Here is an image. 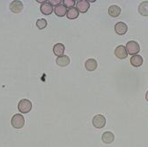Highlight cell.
<instances>
[{
    "label": "cell",
    "instance_id": "obj_12",
    "mask_svg": "<svg viewBox=\"0 0 148 147\" xmlns=\"http://www.w3.org/2000/svg\"><path fill=\"white\" fill-rule=\"evenodd\" d=\"M41 12L44 15H50L53 12V7L49 2H44L41 5Z\"/></svg>",
    "mask_w": 148,
    "mask_h": 147
},
{
    "label": "cell",
    "instance_id": "obj_22",
    "mask_svg": "<svg viewBox=\"0 0 148 147\" xmlns=\"http://www.w3.org/2000/svg\"><path fill=\"white\" fill-rule=\"evenodd\" d=\"M145 99H146V101H148V91L146 92V94H145Z\"/></svg>",
    "mask_w": 148,
    "mask_h": 147
},
{
    "label": "cell",
    "instance_id": "obj_7",
    "mask_svg": "<svg viewBox=\"0 0 148 147\" xmlns=\"http://www.w3.org/2000/svg\"><path fill=\"white\" fill-rule=\"evenodd\" d=\"M115 31L117 34L123 35L128 31V26L123 22H117L115 25Z\"/></svg>",
    "mask_w": 148,
    "mask_h": 147
},
{
    "label": "cell",
    "instance_id": "obj_11",
    "mask_svg": "<svg viewBox=\"0 0 148 147\" xmlns=\"http://www.w3.org/2000/svg\"><path fill=\"white\" fill-rule=\"evenodd\" d=\"M101 139H102V142L105 144H111V143H113L115 140V135L112 132L107 131V132H104L102 134Z\"/></svg>",
    "mask_w": 148,
    "mask_h": 147
},
{
    "label": "cell",
    "instance_id": "obj_16",
    "mask_svg": "<svg viewBox=\"0 0 148 147\" xmlns=\"http://www.w3.org/2000/svg\"><path fill=\"white\" fill-rule=\"evenodd\" d=\"M57 64L60 67H66L70 64V58L67 56H61L57 58Z\"/></svg>",
    "mask_w": 148,
    "mask_h": 147
},
{
    "label": "cell",
    "instance_id": "obj_17",
    "mask_svg": "<svg viewBox=\"0 0 148 147\" xmlns=\"http://www.w3.org/2000/svg\"><path fill=\"white\" fill-rule=\"evenodd\" d=\"M138 12L145 17L148 16V1L142 2L138 6Z\"/></svg>",
    "mask_w": 148,
    "mask_h": 147
},
{
    "label": "cell",
    "instance_id": "obj_9",
    "mask_svg": "<svg viewBox=\"0 0 148 147\" xmlns=\"http://www.w3.org/2000/svg\"><path fill=\"white\" fill-rule=\"evenodd\" d=\"M97 66H98V64H97L96 60L94 58H89L85 63V67L88 71H92V70H96Z\"/></svg>",
    "mask_w": 148,
    "mask_h": 147
},
{
    "label": "cell",
    "instance_id": "obj_19",
    "mask_svg": "<svg viewBox=\"0 0 148 147\" xmlns=\"http://www.w3.org/2000/svg\"><path fill=\"white\" fill-rule=\"evenodd\" d=\"M47 21L45 19H40L36 21V27L39 29H43L47 27Z\"/></svg>",
    "mask_w": 148,
    "mask_h": 147
},
{
    "label": "cell",
    "instance_id": "obj_4",
    "mask_svg": "<svg viewBox=\"0 0 148 147\" xmlns=\"http://www.w3.org/2000/svg\"><path fill=\"white\" fill-rule=\"evenodd\" d=\"M92 125L96 129H102L106 125V118L102 115H95L92 117Z\"/></svg>",
    "mask_w": 148,
    "mask_h": 147
},
{
    "label": "cell",
    "instance_id": "obj_14",
    "mask_svg": "<svg viewBox=\"0 0 148 147\" xmlns=\"http://www.w3.org/2000/svg\"><path fill=\"white\" fill-rule=\"evenodd\" d=\"M66 15H67V18H68V19H70V20H75V19H77V18L79 17V10H78L77 8H75V7H71V8H70V9L67 11Z\"/></svg>",
    "mask_w": 148,
    "mask_h": 147
},
{
    "label": "cell",
    "instance_id": "obj_8",
    "mask_svg": "<svg viewBox=\"0 0 148 147\" xmlns=\"http://www.w3.org/2000/svg\"><path fill=\"white\" fill-rule=\"evenodd\" d=\"M90 7V5H89V2L88 1H86V0H80L77 3V9L79 10V12H82V13H85L88 11Z\"/></svg>",
    "mask_w": 148,
    "mask_h": 147
},
{
    "label": "cell",
    "instance_id": "obj_21",
    "mask_svg": "<svg viewBox=\"0 0 148 147\" xmlns=\"http://www.w3.org/2000/svg\"><path fill=\"white\" fill-rule=\"evenodd\" d=\"M49 3L51 5H59V4L61 3L60 0H50V1H49Z\"/></svg>",
    "mask_w": 148,
    "mask_h": 147
},
{
    "label": "cell",
    "instance_id": "obj_1",
    "mask_svg": "<svg viewBox=\"0 0 148 147\" xmlns=\"http://www.w3.org/2000/svg\"><path fill=\"white\" fill-rule=\"evenodd\" d=\"M18 109L22 114L29 113L32 109V102L27 99H22L18 104Z\"/></svg>",
    "mask_w": 148,
    "mask_h": 147
},
{
    "label": "cell",
    "instance_id": "obj_6",
    "mask_svg": "<svg viewBox=\"0 0 148 147\" xmlns=\"http://www.w3.org/2000/svg\"><path fill=\"white\" fill-rule=\"evenodd\" d=\"M115 56L119 59H124L128 57V52L126 48L123 45H119L115 49Z\"/></svg>",
    "mask_w": 148,
    "mask_h": 147
},
{
    "label": "cell",
    "instance_id": "obj_3",
    "mask_svg": "<svg viewBox=\"0 0 148 147\" xmlns=\"http://www.w3.org/2000/svg\"><path fill=\"white\" fill-rule=\"evenodd\" d=\"M125 48H126L128 54L132 55V56H134V55H138V53L140 52V47H139L138 43L135 41L128 42Z\"/></svg>",
    "mask_w": 148,
    "mask_h": 147
},
{
    "label": "cell",
    "instance_id": "obj_15",
    "mask_svg": "<svg viewBox=\"0 0 148 147\" xmlns=\"http://www.w3.org/2000/svg\"><path fill=\"white\" fill-rule=\"evenodd\" d=\"M131 64L134 67H139L143 64V58L139 55H134L131 58Z\"/></svg>",
    "mask_w": 148,
    "mask_h": 147
},
{
    "label": "cell",
    "instance_id": "obj_5",
    "mask_svg": "<svg viewBox=\"0 0 148 147\" xmlns=\"http://www.w3.org/2000/svg\"><path fill=\"white\" fill-rule=\"evenodd\" d=\"M9 8L13 13H21L23 11V4L21 1H12L10 4Z\"/></svg>",
    "mask_w": 148,
    "mask_h": 147
},
{
    "label": "cell",
    "instance_id": "obj_13",
    "mask_svg": "<svg viewBox=\"0 0 148 147\" xmlns=\"http://www.w3.org/2000/svg\"><path fill=\"white\" fill-rule=\"evenodd\" d=\"M120 13H121V8L118 5H113L109 6V8H108V14L111 17L116 18V17H118L120 15Z\"/></svg>",
    "mask_w": 148,
    "mask_h": 147
},
{
    "label": "cell",
    "instance_id": "obj_18",
    "mask_svg": "<svg viewBox=\"0 0 148 147\" xmlns=\"http://www.w3.org/2000/svg\"><path fill=\"white\" fill-rule=\"evenodd\" d=\"M55 13L58 17H64L67 13V9L64 5H59L55 8Z\"/></svg>",
    "mask_w": 148,
    "mask_h": 147
},
{
    "label": "cell",
    "instance_id": "obj_2",
    "mask_svg": "<svg viewBox=\"0 0 148 147\" xmlns=\"http://www.w3.org/2000/svg\"><path fill=\"white\" fill-rule=\"evenodd\" d=\"M12 125L15 129H22V127L25 125L24 116L21 114H15L12 117Z\"/></svg>",
    "mask_w": 148,
    "mask_h": 147
},
{
    "label": "cell",
    "instance_id": "obj_10",
    "mask_svg": "<svg viewBox=\"0 0 148 147\" xmlns=\"http://www.w3.org/2000/svg\"><path fill=\"white\" fill-rule=\"evenodd\" d=\"M65 48L64 45L62 43H57L55 44L54 48H53V52L57 57H61L64 56V53Z\"/></svg>",
    "mask_w": 148,
    "mask_h": 147
},
{
    "label": "cell",
    "instance_id": "obj_20",
    "mask_svg": "<svg viewBox=\"0 0 148 147\" xmlns=\"http://www.w3.org/2000/svg\"><path fill=\"white\" fill-rule=\"evenodd\" d=\"M63 4L65 7L71 8V7H74L76 2L74 1V0H63Z\"/></svg>",
    "mask_w": 148,
    "mask_h": 147
}]
</instances>
